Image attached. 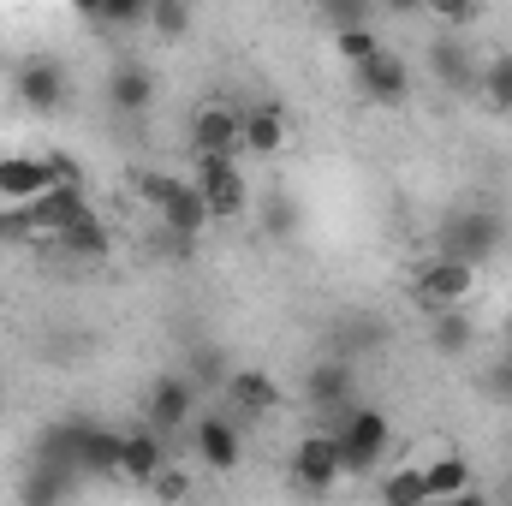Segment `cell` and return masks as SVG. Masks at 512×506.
Returning a JSON list of instances; mask_svg holds the SVG:
<instances>
[{
  "label": "cell",
  "mask_w": 512,
  "mask_h": 506,
  "mask_svg": "<svg viewBox=\"0 0 512 506\" xmlns=\"http://www.w3.org/2000/svg\"><path fill=\"white\" fill-rule=\"evenodd\" d=\"M334 447H340V465L352 471V477H364V471H376L387 459V447H393V423H387L376 405H346L340 411V429H334Z\"/></svg>",
  "instance_id": "1"
},
{
  "label": "cell",
  "mask_w": 512,
  "mask_h": 506,
  "mask_svg": "<svg viewBox=\"0 0 512 506\" xmlns=\"http://www.w3.org/2000/svg\"><path fill=\"white\" fill-rule=\"evenodd\" d=\"M501 245H507V221H501L495 209H453V215L441 221V233H435V251L459 256V262H471V268H483Z\"/></svg>",
  "instance_id": "2"
},
{
  "label": "cell",
  "mask_w": 512,
  "mask_h": 506,
  "mask_svg": "<svg viewBox=\"0 0 512 506\" xmlns=\"http://www.w3.org/2000/svg\"><path fill=\"white\" fill-rule=\"evenodd\" d=\"M304 399H310V411L340 417V411L358 399V358H352V352H334V358L310 364V376H304Z\"/></svg>",
  "instance_id": "3"
},
{
  "label": "cell",
  "mask_w": 512,
  "mask_h": 506,
  "mask_svg": "<svg viewBox=\"0 0 512 506\" xmlns=\"http://www.w3.org/2000/svg\"><path fill=\"white\" fill-rule=\"evenodd\" d=\"M352 84H358V96L376 102V108H405V96H411V66H405L393 48H376L370 60L352 66Z\"/></svg>",
  "instance_id": "4"
},
{
  "label": "cell",
  "mask_w": 512,
  "mask_h": 506,
  "mask_svg": "<svg viewBox=\"0 0 512 506\" xmlns=\"http://www.w3.org/2000/svg\"><path fill=\"white\" fill-rule=\"evenodd\" d=\"M12 90H18V102L30 108V114H60L66 108V96H72V78H66V66L60 60H24L18 66V78H12Z\"/></svg>",
  "instance_id": "5"
},
{
  "label": "cell",
  "mask_w": 512,
  "mask_h": 506,
  "mask_svg": "<svg viewBox=\"0 0 512 506\" xmlns=\"http://www.w3.org/2000/svg\"><path fill=\"white\" fill-rule=\"evenodd\" d=\"M197 381H191V370H167V376H155V387H149V423L161 429V435H173V429H185L191 423V411H197Z\"/></svg>",
  "instance_id": "6"
},
{
  "label": "cell",
  "mask_w": 512,
  "mask_h": 506,
  "mask_svg": "<svg viewBox=\"0 0 512 506\" xmlns=\"http://www.w3.org/2000/svg\"><path fill=\"white\" fill-rule=\"evenodd\" d=\"M471 286H477V268L459 262V256L435 251L423 268H417V298H423V310H435V304H465Z\"/></svg>",
  "instance_id": "7"
},
{
  "label": "cell",
  "mask_w": 512,
  "mask_h": 506,
  "mask_svg": "<svg viewBox=\"0 0 512 506\" xmlns=\"http://www.w3.org/2000/svg\"><path fill=\"white\" fill-rule=\"evenodd\" d=\"M340 477H346V465H340V447H334V435H304V441L292 447V483H298V489H310V495H328Z\"/></svg>",
  "instance_id": "8"
},
{
  "label": "cell",
  "mask_w": 512,
  "mask_h": 506,
  "mask_svg": "<svg viewBox=\"0 0 512 506\" xmlns=\"http://www.w3.org/2000/svg\"><path fill=\"white\" fill-rule=\"evenodd\" d=\"M429 72H435V84H441V90H453V96H471V90H477V78H483V66L465 54V42H459L453 30H441V36L429 42Z\"/></svg>",
  "instance_id": "9"
},
{
  "label": "cell",
  "mask_w": 512,
  "mask_h": 506,
  "mask_svg": "<svg viewBox=\"0 0 512 506\" xmlns=\"http://www.w3.org/2000/svg\"><path fill=\"white\" fill-rule=\"evenodd\" d=\"M155 215H161V233H173V239H197V233H209V227H215V215H209V197H203L191 179H179Z\"/></svg>",
  "instance_id": "10"
},
{
  "label": "cell",
  "mask_w": 512,
  "mask_h": 506,
  "mask_svg": "<svg viewBox=\"0 0 512 506\" xmlns=\"http://www.w3.org/2000/svg\"><path fill=\"white\" fill-rule=\"evenodd\" d=\"M191 447H197V459H203L209 471H233V465H239V453H245V441H239V423H233L227 411H209V417H197V429H191Z\"/></svg>",
  "instance_id": "11"
},
{
  "label": "cell",
  "mask_w": 512,
  "mask_h": 506,
  "mask_svg": "<svg viewBox=\"0 0 512 506\" xmlns=\"http://www.w3.org/2000/svg\"><path fill=\"white\" fill-rule=\"evenodd\" d=\"M280 381L268 376V370H256V364H239L233 376H227V405L233 411H245V417H268V411H280Z\"/></svg>",
  "instance_id": "12"
},
{
  "label": "cell",
  "mask_w": 512,
  "mask_h": 506,
  "mask_svg": "<svg viewBox=\"0 0 512 506\" xmlns=\"http://www.w3.org/2000/svg\"><path fill=\"white\" fill-rule=\"evenodd\" d=\"M48 185V155H0V203H36Z\"/></svg>",
  "instance_id": "13"
},
{
  "label": "cell",
  "mask_w": 512,
  "mask_h": 506,
  "mask_svg": "<svg viewBox=\"0 0 512 506\" xmlns=\"http://www.w3.org/2000/svg\"><path fill=\"white\" fill-rule=\"evenodd\" d=\"M102 96H108V108H114V114H143V108L155 102V72H149V66H137V60H120V66L108 72Z\"/></svg>",
  "instance_id": "14"
},
{
  "label": "cell",
  "mask_w": 512,
  "mask_h": 506,
  "mask_svg": "<svg viewBox=\"0 0 512 506\" xmlns=\"http://www.w3.org/2000/svg\"><path fill=\"white\" fill-rule=\"evenodd\" d=\"M239 120H245V114H233V108H221V102L197 108V114H191V149H221V155H239V149H245Z\"/></svg>",
  "instance_id": "15"
},
{
  "label": "cell",
  "mask_w": 512,
  "mask_h": 506,
  "mask_svg": "<svg viewBox=\"0 0 512 506\" xmlns=\"http://www.w3.org/2000/svg\"><path fill=\"white\" fill-rule=\"evenodd\" d=\"M36 215H42V233H72L78 221H90L96 209L84 203V185H48L42 197H36Z\"/></svg>",
  "instance_id": "16"
},
{
  "label": "cell",
  "mask_w": 512,
  "mask_h": 506,
  "mask_svg": "<svg viewBox=\"0 0 512 506\" xmlns=\"http://www.w3.org/2000/svg\"><path fill=\"white\" fill-rule=\"evenodd\" d=\"M471 346H477L471 316H465L459 304H435V310H429V352H441V358H465Z\"/></svg>",
  "instance_id": "17"
},
{
  "label": "cell",
  "mask_w": 512,
  "mask_h": 506,
  "mask_svg": "<svg viewBox=\"0 0 512 506\" xmlns=\"http://www.w3.org/2000/svg\"><path fill=\"white\" fill-rule=\"evenodd\" d=\"M161 465H167V441H161V429H155V423H149V429H131L126 447H120V471H126L131 483H149Z\"/></svg>",
  "instance_id": "18"
},
{
  "label": "cell",
  "mask_w": 512,
  "mask_h": 506,
  "mask_svg": "<svg viewBox=\"0 0 512 506\" xmlns=\"http://www.w3.org/2000/svg\"><path fill=\"white\" fill-rule=\"evenodd\" d=\"M239 137H245L251 155H280V143H286V108H280V102L251 108V114L239 120Z\"/></svg>",
  "instance_id": "19"
},
{
  "label": "cell",
  "mask_w": 512,
  "mask_h": 506,
  "mask_svg": "<svg viewBox=\"0 0 512 506\" xmlns=\"http://www.w3.org/2000/svg\"><path fill=\"white\" fill-rule=\"evenodd\" d=\"M423 489H429V501H471V465L465 459H429L423 465Z\"/></svg>",
  "instance_id": "20"
},
{
  "label": "cell",
  "mask_w": 512,
  "mask_h": 506,
  "mask_svg": "<svg viewBox=\"0 0 512 506\" xmlns=\"http://www.w3.org/2000/svg\"><path fill=\"white\" fill-rule=\"evenodd\" d=\"M256 221H262L268 239H298V233H304V203H298L292 191H268L262 209H256Z\"/></svg>",
  "instance_id": "21"
},
{
  "label": "cell",
  "mask_w": 512,
  "mask_h": 506,
  "mask_svg": "<svg viewBox=\"0 0 512 506\" xmlns=\"http://www.w3.org/2000/svg\"><path fill=\"white\" fill-rule=\"evenodd\" d=\"M114 251V239H108V227L90 215V221H78L72 233H60V256H72V262H102V256Z\"/></svg>",
  "instance_id": "22"
},
{
  "label": "cell",
  "mask_w": 512,
  "mask_h": 506,
  "mask_svg": "<svg viewBox=\"0 0 512 506\" xmlns=\"http://www.w3.org/2000/svg\"><path fill=\"white\" fill-rule=\"evenodd\" d=\"M477 90H483V102H489L495 114H512V54H495V60L483 66Z\"/></svg>",
  "instance_id": "23"
},
{
  "label": "cell",
  "mask_w": 512,
  "mask_h": 506,
  "mask_svg": "<svg viewBox=\"0 0 512 506\" xmlns=\"http://www.w3.org/2000/svg\"><path fill=\"white\" fill-rule=\"evenodd\" d=\"M382 48V36H376V24H346V30H334V54L346 60V66H358V60H370Z\"/></svg>",
  "instance_id": "24"
},
{
  "label": "cell",
  "mask_w": 512,
  "mask_h": 506,
  "mask_svg": "<svg viewBox=\"0 0 512 506\" xmlns=\"http://www.w3.org/2000/svg\"><path fill=\"white\" fill-rule=\"evenodd\" d=\"M36 233H42L36 203H6V209H0V245H24V239H36Z\"/></svg>",
  "instance_id": "25"
},
{
  "label": "cell",
  "mask_w": 512,
  "mask_h": 506,
  "mask_svg": "<svg viewBox=\"0 0 512 506\" xmlns=\"http://www.w3.org/2000/svg\"><path fill=\"white\" fill-rule=\"evenodd\" d=\"M149 24H155L161 42H185V30H191V6H185V0H149Z\"/></svg>",
  "instance_id": "26"
},
{
  "label": "cell",
  "mask_w": 512,
  "mask_h": 506,
  "mask_svg": "<svg viewBox=\"0 0 512 506\" xmlns=\"http://www.w3.org/2000/svg\"><path fill=\"white\" fill-rule=\"evenodd\" d=\"M227 376H233V364H227L221 346H197L191 352V381L197 387H227Z\"/></svg>",
  "instance_id": "27"
},
{
  "label": "cell",
  "mask_w": 512,
  "mask_h": 506,
  "mask_svg": "<svg viewBox=\"0 0 512 506\" xmlns=\"http://www.w3.org/2000/svg\"><path fill=\"white\" fill-rule=\"evenodd\" d=\"M316 12H322L334 30H346V24H376V0H316Z\"/></svg>",
  "instance_id": "28"
},
{
  "label": "cell",
  "mask_w": 512,
  "mask_h": 506,
  "mask_svg": "<svg viewBox=\"0 0 512 506\" xmlns=\"http://www.w3.org/2000/svg\"><path fill=\"white\" fill-rule=\"evenodd\" d=\"M423 12H429L441 30H465V24L483 12V0H423Z\"/></svg>",
  "instance_id": "29"
},
{
  "label": "cell",
  "mask_w": 512,
  "mask_h": 506,
  "mask_svg": "<svg viewBox=\"0 0 512 506\" xmlns=\"http://www.w3.org/2000/svg\"><path fill=\"white\" fill-rule=\"evenodd\" d=\"M382 495H387L393 506H417V501H429V489H423V465H417V471H393V477L382 483Z\"/></svg>",
  "instance_id": "30"
},
{
  "label": "cell",
  "mask_w": 512,
  "mask_h": 506,
  "mask_svg": "<svg viewBox=\"0 0 512 506\" xmlns=\"http://www.w3.org/2000/svg\"><path fill=\"white\" fill-rule=\"evenodd\" d=\"M96 18L114 24V30H126V24H143L149 18V0H96Z\"/></svg>",
  "instance_id": "31"
},
{
  "label": "cell",
  "mask_w": 512,
  "mask_h": 506,
  "mask_svg": "<svg viewBox=\"0 0 512 506\" xmlns=\"http://www.w3.org/2000/svg\"><path fill=\"white\" fill-rule=\"evenodd\" d=\"M477 387L495 399V405H512V352L501 358V364H483V376H477Z\"/></svg>",
  "instance_id": "32"
},
{
  "label": "cell",
  "mask_w": 512,
  "mask_h": 506,
  "mask_svg": "<svg viewBox=\"0 0 512 506\" xmlns=\"http://www.w3.org/2000/svg\"><path fill=\"white\" fill-rule=\"evenodd\" d=\"M149 489H155L161 501H185V495H191V477H185V471H173V465H161V471L149 477Z\"/></svg>",
  "instance_id": "33"
},
{
  "label": "cell",
  "mask_w": 512,
  "mask_h": 506,
  "mask_svg": "<svg viewBox=\"0 0 512 506\" xmlns=\"http://www.w3.org/2000/svg\"><path fill=\"white\" fill-rule=\"evenodd\" d=\"M48 173H54V185H84V167L72 155H60V149L48 155Z\"/></svg>",
  "instance_id": "34"
},
{
  "label": "cell",
  "mask_w": 512,
  "mask_h": 506,
  "mask_svg": "<svg viewBox=\"0 0 512 506\" xmlns=\"http://www.w3.org/2000/svg\"><path fill=\"white\" fill-rule=\"evenodd\" d=\"M376 12H393V18H411V12H423V0H376Z\"/></svg>",
  "instance_id": "35"
},
{
  "label": "cell",
  "mask_w": 512,
  "mask_h": 506,
  "mask_svg": "<svg viewBox=\"0 0 512 506\" xmlns=\"http://www.w3.org/2000/svg\"><path fill=\"white\" fill-rule=\"evenodd\" d=\"M507 352H512V316H507Z\"/></svg>",
  "instance_id": "36"
},
{
  "label": "cell",
  "mask_w": 512,
  "mask_h": 506,
  "mask_svg": "<svg viewBox=\"0 0 512 506\" xmlns=\"http://www.w3.org/2000/svg\"><path fill=\"white\" fill-rule=\"evenodd\" d=\"M0 405H6V393H0Z\"/></svg>",
  "instance_id": "37"
}]
</instances>
